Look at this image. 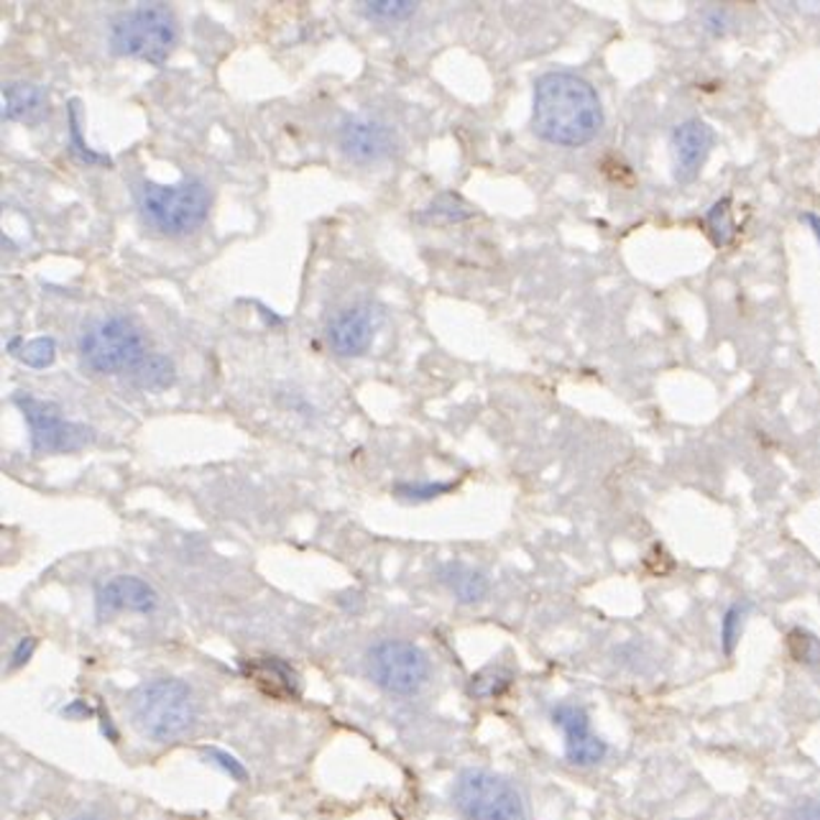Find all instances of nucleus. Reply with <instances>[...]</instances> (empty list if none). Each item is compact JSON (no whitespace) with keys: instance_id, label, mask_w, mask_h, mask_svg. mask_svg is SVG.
Listing matches in <instances>:
<instances>
[{"instance_id":"obj_1","label":"nucleus","mask_w":820,"mask_h":820,"mask_svg":"<svg viewBox=\"0 0 820 820\" xmlns=\"http://www.w3.org/2000/svg\"><path fill=\"white\" fill-rule=\"evenodd\" d=\"M603 126L601 98L589 79L573 72H544L535 83L532 128L542 141L562 149H581Z\"/></svg>"},{"instance_id":"obj_2","label":"nucleus","mask_w":820,"mask_h":820,"mask_svg":"<svg viewBox=\"0 0 820 820\" xmlns=\"http://www.w3.org/2000/svg\"><path fill=\"white\" fill-rule=\"evenodd\" d=\"M136 205L143 223L162 236H187L207 220L213 192L203 180H182L174 184L141 182L136 187Z\"/></svg>"},{"instance_id":"obj_3","label":"nucleus","mask_w":820,"mask_h":820,"mask_svg":"<svg viewBox=\"0 0 820 820\" xmlns=\"http://www.w3.org/2000/svg\"><path fill=\"white\" fill-rule=\"evenodd\" d=\"M131 715L136 729L151 742H174L195 721L192 690L176 678L143 682L131 695Z\"/></svg>"},{"instance_id":"obj_4","label":"nucleus","mask_w":820,"mask_h":820,"mask_svg":"<svg viewBox=\"0 0 820 820\" xmlns=\"http://www.w3.org/2000/svg\"><path fill=\"white\" fill-rule=\"evenodd\" d=\"M108 42L120 56L162 67L176 44V21L166 6L141 3L112 19Z\"/></svg>"},{"instance_id":"obj_5","label":"nucleus","mask_w":820,"mask_h":820,"mask_svg":"<svg viewBox=\"0 0 820 820\" xmlns=\"http://www.w3.org/2000/svg\"><path fill=\"white\" fill-rule=\"evenodd\" d=\"M79 353L85 366L95 374L133 371L149 356L139 330L120 315L102 317L87 327L79 341Z\"/></svg>"},{"instance_id":"obj_6","label":"nucleus","mask_w":820,"mask_h":820,"mask_svg":"<svg viewBox=\"0 0 820 820\" xmlns=\"http://www.w3.org/2000/svg\"><path fill=\"white\" fill-rule=\"evenodd\" d=\"M453 802L468 820H527L525 798L517 787L484 769H465L457 777Z\"/></svg>"},{"instance_id":"obj_7","label":"nucleus","mask_w":820,"mask_h":820,"mask_svg":"<svg viewBox=\"0 0 820 820\" xmlns=\"http://www.w3.org/2000/svg\"><path fill=\"white\" fill-rule=\"evenodd\" d=\"M13 404L21 409L23 420L29 424L31 450L36 455L75 453V450L90 445L95 438L87 424L67 420L52 401H42L26 391H19L13 397Z\"/></svg>"},{"instance_id":"obj_8","label":"nucleus","mask_w":820,"mask_h":820,"mask_svg":"<svg viewBox=\"0 0 820 820\" xmlns=\"http://www.w3.org/2000/svg\"><path fill=\"white\" fill-rule=\"evenodd\" d=\"M368 675L391 695H414L430 680V659L404 639H384L368 649Z\"/></svg>"},{"instance_id":"obj_9","label":"nucleus","mask_w":820,"mask_h":820,"mask_svg":"<svg viewBox=\"0 0 820 820\" xmlns=\"http://www.w3.org/2000/svg\"><path fill=\"white\" fill-rule=\"evenodd\" d=\"M550 721L565 736V759L575 767H596L606 759L608 744L598 734H593L591 715L581 703L552 705Z\"/></svg>"},{"instance_id":"obj_10","label":"nucleus","mask_w":820,"mask_h":820,"mask_svg":"<svg viewBox=\"0 0 820 820\" xmlns=\"http://www.w3.org/2000/svg\"><path fill=\"white\" fill-rule=\"evenodd\" d=\"M713 149V128L701 118H688L672 128L670 154L675 182L690 184L698 180Z\"/></svg>"},{"instance_id":"obj_11","label":"nucleus","mask_w":820,"mask_h":820,"mask_svg":"<svg viewBox=\"0 0 820 820\" xmlns=\"http://www.w3.org/2000/svg\"><path fill=\"white\" fill-rule=\"evenodd\" d=\"M159 606L157 591L136 575H116L95 591V616L100 622L116 614H151Z\"/></svg>"},{"instance_id":"obj_12","label":"nucleus","mask_w":820,"mask_h":820,"mask_svg":"<svg viewBox=\"0 0 820 820\" xmlns=\"http://www.w3.org/2000/svg\"><path fill=\"white\" fill-rule=\"evenodd\" d=\"M341 149L350 162L374 164L393 151L391 128L374 118H348L341 126Z\"/></svg>"},{"instance_id":"obj_13","label":"nucleus","mask_w":820,"mask_h":820,"mask_svg":"<svg viewBox=\"0 0 820 820\" xmlns=\"http://www.w3.org/2000/svg\"><path fill=\"white\" fill-rule=\"evenodd\" d=\"M240 672L263 695L277 698V701H294V698H300V675L281 657H248L240 662Z\"/></svg>"},{"instance_id":"obj_14","label":"nucleus","mask_w":820,"mask_h":820,"mask_svg":"<svg viewBox=\"0 0 820 820\" xmlns=\"http://www.w3.org/2000/svg\"><path fill=\"white\" fill-rule=\"evenodd\" d=\"M327 341L343 358H356L371 348L374 323L364 310H343L327 327Z\"/></svg>"},{"instance_id":"obj_15","label":"nucleus","mask_w":820,"mask_h":820,"mask_svg":"<svg viewBox=\"0 0 820 820\" xmlns=\"http://www.w3.org/2000/svg\"><path fill=\"white\" fill-rule=\"evenodd\" d=\"M50 118V95L31 83H11L3 87V120L39 126Z\"/></svg>"},{"instance_id":"obj_16","label":"nucleus","mask_w":820,"mask_h":820,"mask_svg":"<svg viewBox=\"0 0 820 820\" xmlns=\"http://www.w3.org/2000/svg\"><path fill=\"white\" fill-rule=\"evenodd\" d=\"M440 581L447 585L450 593H453V596L461 603H478V601H484L488 593L486 575L468 565H463V562H450V565L442 568Z\"/></svg>"},{"instance_id":"obj_17","label":"nucleus","mask_w":820,"mask_h":820,"mask_svg":"<svg viewBox=\"0 0 820 820\" xmlns=\"http://www.w3.org/2000/svg\"><path fill=\"white\" fill-rule=\"evenodd\" d=\"M8 353L31 368H50L56 358V343L54 337H34L29 343H23L21 337H13L8 343Z\"/></svg>"},{"instance_id":"obj_18","label":"nucleus","mask_w":820,"mask_h":820,"mask_svg":"<svg viewBox=\"0 0 820 820\" xmlns=\"http://www.w3.org/2000/svg\"><path fill=\"white\" fill-rule=\"evenodd\" d=\"M133 381L149 391L166 389V386L174 384V364L166 356H159V353L147 356L133 368Z\"/></svg>"},{"instance_id":"obj_19","label":"nucleus","mask_w":820,"mask_h":820,"mask_svg":"<svg viewBox=\"0 0 820 820\" xmlns=\"http://www.w3.org/2000/svg\"><path fill=\"white\" fill-rule=\"evenodd\" d=\"M752 606L746 601H736L723 611L721 616V652L726 657H734L738 641H742L744 634V622L749 616Z\"/></svg>"},{"instance_id":"obj_20","label":"nucleus","mask_w":820,"mask_h":820,"mask_svg":"<svg viewBox=\"0 0 820 820\" xmlns=\"http://www.w3.org/2000/svg\"><path fill=\"white\" fill-rule=\"evenodd\" d=\"M514 680V675L509 670H504V667H486V670L476 672L471 678V686H468V693L473 698H478V701H488V698H498L504 695L506 690H509Z\"/></svg>"},{"instance_id":"obj_21","label":"nucleus","mask_w":820,"mask_h":820,"mask_svg":"<svg viewBox=\"0 0 820 820\" xmlns=\"http://www.w3.org/2000/svg\"><path fill=\"white\" fill-rule=\"evenodd\" d=\"M787 652H790L795 662L806 667H820V639L813 632L802 629V626H795V629L787 632Z\"/></svg>"},{"instance_id":"obj_22","label":"nucleus","mask_w":820,"mask_h":820,"mask_svg":"<svg viewBox=\"0 0 820 820\" xmlns=\"http://www.w3.org/2000/svg\"><path fill=\"white\" fill-rule=\"evenodd\" d=\"M67 118H69V149L72 154H75L79 162L83 164H102V166H110L112 159L106 157V154H98V151L87 147V143L83 141V131H79V102L72 100L67 106Z\"/></svg>"},{"instance_id":"obj_23","label":"nucleus","mask_w":820,"mask_h":820,"mask_svg":"<svg viewBox=\"0 0 820 820\" xmlns=\"http://www.w3.org/2000/svg\"><path fill=\"white\" fill-rule=\"evenodd\" d=\"M364 11L371 19L401 21L417 11V3H412V0H371V3H364Z\"/></svg>"},{"instance_id":"obj_24","label":"nucleus","mask_w":820,"mask_h":820,"mask_svg":"<svg viewBox=\"0 0 820 820\" xmlns=\"http://www.w3.org/2000/svg\"><path fill=\"white\" fill-rule=\"evenodd\" d=\"M705 220H709V225H711L715 244L726 246L729 240H731V236H734V220H731L729 199H721V203H715L711 207L709 218H705Z\"/></svg>"},{"instance_id":"obj_25","label":"nucleus","mask_w":820,"mask_h":820,"mask_svg":"<svg viewBox=\"0 0 820 820\" xmlns=\"http://www.w3.org/2000/svg\"><path fill=\"white\" fill-rule=\"evenodd\" d=\"M455 484H397L393 486V494L404 501H432L442 494L453 492Z\"/></svg>"},{"instance_id":"obj_26","label":"nucleus","mask_w":820,"mask_h":820,"mask_svg":"<svg viewBox=\"0 0 820 820\" xmlns=\"http://www.w3.org/2000/svg\"><path fill=\"white\" fill-rule=\"evenodd\" d=\"M205 757L213 767H218L230 779H236V783H246V779H248V769L244 767V762H238L230 752L215 749V746H213V749H205Z\"/></svg>"},{"instance_id":"obj_27","label":"nucleus","mask_w":820,"mask_h":820,"mask_svg":"<svg viewBox=\"0 0 820 820\" xmlns=\"http://www.w3.org/2000/svg\"><path fill=\"white\" fill-rule=\"evenodd\" d=\"M430 213L442 215V218H447V220H465L473 215L471 207H465L461 199H455V197H440L438 203L430 207Z\"/></svg>"},{"instance_id":"obj_28","label":"nucleus","mask_w":820,"mask_h":820,"mask_svg":"<svg viewBox=\"0 0 820 820\" xmlns=\"http://www.w3.org/2000/svg\"><path fill=\"white\" fill-rule=\"evenodd\" d=\"M39 647V641L34 637H21L19 641H15L13 652H11V662H8V672H15L21 670L23 665L31 662V657H34Z\"/></svg>"},{"instance_id":"obj_29","label":"nucleus","mask_w":820,"mask_h":820,"mask_svg":"<svg viewBox=\"0 0 820 820\" xmlns=\"http://www.w3.org/2000/svg\"><path fill=\"white\" fill-rule=\"evenodd\" d=\"M703 31L711 36H726L729 13L721 8H705L703 11Z\"/></svg>"},{"instance_id":"obj_30","label":"nucleus","mask_w":820,"mask_h":820,"mask_svg":"<svg viewBox=\"0 0 820 820\" xmlns=\"http://www.w3.org/2000/svg\"><path fill=\"white\" fill-rule=\"evenodd\" d=\"M95 713H100V705H98V709H93V705L87 703L85 698H77V701H72L69 705H64V709H62V715H64V719H72V721L93 719Z\"/></svg>"},{"instance_id":"obj_31","label":"nucleus","mask_w":820,"mask_h":820,"mask_svg":"<svg viewBox=\"0 0 820 820\" xmlns=\"http://www.w3.org/2000/svg\"><path fill=\"white\" fill-rule=\"evenodd\" d=\"M790 820H820V802L806 800L790 810Z\"/></svg>"},{"instance_id":"obj_32","label":"nucleus","mask_w":820,"mask_h":820,"mask_svg":"<svg viewBox=\"0 0 820 820\" xmlns=\"http://www.w3.org/2000/svg\"><path fill=\"white\" fill-rule=\"evenodd\" d=\"M100 731H102V734H106V736H110V742H118V731H116V726H112V721H110V713H106V709H102V705H100Z\"/></svg>"},{"instance_id":"obj_33","label":"nucleus","mask_w":820,"mask_h":820,"mask_svg":"<svg viewBox=\"0 0 820 820\" xmlns=\"http://www.w3.org/2000/svg\"><path fill=\"white\" fill-rule=\"evenodd\" d=\"M802 223L808 225L810 233H813L816 240H818V246H820V215L818 213H806V215H802Z\"/></svg>"}]
</instances>
